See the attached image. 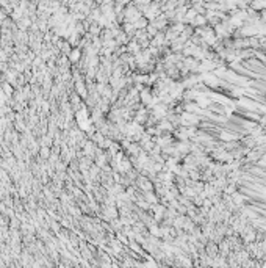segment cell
Masks as SVG:
<instances>
[{
  "instance_id": "6da1fadb",
  "label": "cell",
  "mask_w": 266,
  "mask_h": 268,
  "mask_svg": "<svg viewBox=\"0 0 266 268\" xmlns=\"http://www.w3.org/2000/svg\"><path fill=\"white\" fill-rule=\"evenodd\" d=\"M69 58H71V61H77V60L80 58V52H78V50L75 49V50H74L72 53H69Z\"/></svg>"
},
{
  "instance_id": "7a4b0ae2",
  "label": "cell",
  "mask_w": 266,
  "mask_h": 268,
  "mask_svg": "<svg viewBox=\"0 0 266 268\" xmlns=\"http://www.w3.org/2000/svg\"><path fill=\"white\" fill-rule=\"evenodd\" d=\"M3 91H5V94H11V93H13V89H11V86H10L8 83L3 85Z\"/></svg>"
},
{
  "instance_id": "3957f363",
  "label": "cell",
  "mask_w": 266,
  "mask_h": 268,
  "mask_svg": "<svg viewBox=\"0 0 266 268\" xmlns=\"http://www.w3.org/2000/svg\"><path fill=\"white\" fill-rule=\"evenodd\" d=\"M41 151H42V152H41V154H42V155H44V157H47V155H49V149H47V148H42V149H41Z\"/></svg>"
}]
</instances>
